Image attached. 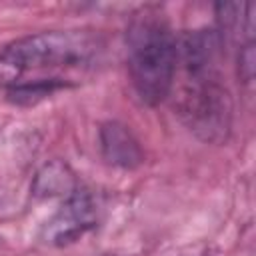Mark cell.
I'll return each mask as SVG.
<instances>
[{"instance_id": "obj_1", "label": "cell", "mask_w": 256, "mask_h": 256, "mask_svg": "<svg viewBox=\"0 0 256 256\" xmlns=\"http://www.w3.org/2000/svg\"><path fill=\"white\" fill-rule=\"evenodd\" d=\"M102 54V40L88 30H46L22 36L0 50V80L8 90L52 94L68 86L64 72L88 70Z\"/></svg>"}, {"instance_id": "obj_2", "label": "cell", "mask_w": 256, "mask_h": 256, "mask_svg": "<svg viewBox=\"0 0 256 256\" xmlns=\"http://www.w3.org/2000/svg\"><path fill=\"white\" fill-rule=\"evenodd\" d=\"M178 64L184 66V84L178 98L184 122L204 140H226L232 102L218 70L216 34L212 30L188 32L178 42Z\"/></svg>"}, {"instance_id": "obj_3", "label": "cell", "mask_w": 256, "mask_h": 256, "mask_svg": "<svg viewBox=\"0 0 256 256\" xmlns=\"http://www.w3.org/2000/svg\"><path fill=\"white\" fill-rule=\"evenodd\" d=\"M128 74L140 102L160 104L172 90L178 68V40L156 6L134 12L126 32Z\"/></svg>"}, {"instance_id": "obj_4", "label": "cell", "mask_w": 256, "mask_h": 256, "mask_svg": "<svg viewBox=\"0 0 256 256\" xmlns=\"http://www.w3.org/2000/svg\"><path fill=\"white\" fill-rule=\"evenodd\" d=\"M98 222V204L86 192L74 188L64 204L54 212L42 230V238L48 244L64 246L80 240Z\"/></svg>"}, {"instance_id": "obj_5", "label": "cell", "mask_w": 256, "mask_h": 256, "mask_svg": "<svg viewBox=\"0 0 256 256\" xmlns=\"http://www.w3.org/2000/svg\"><path fill=\"white\" fill-rule=\"evenodd\" d=\"M100 150L108 164L118 168H136L144 154L134 134L120 122H106L100 128Z\"/></svg>"}]
</instances>
